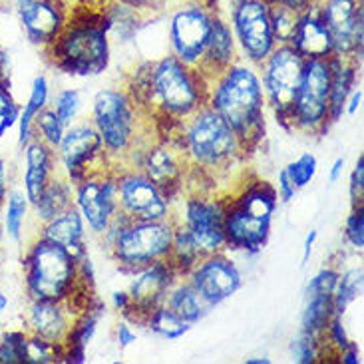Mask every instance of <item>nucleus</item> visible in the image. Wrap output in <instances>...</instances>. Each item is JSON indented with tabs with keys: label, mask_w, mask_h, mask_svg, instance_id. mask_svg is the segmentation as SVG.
Listing matches in <instances>:
<instances>
[{
	"label": "nucleus",
	"mask_w": 364,
	"mask_h": 364,
	"mask_svg": "<svg viewBox=\"0 0 364 364\" xmlns=\"http://www.w3.org/2000/svg\"><path fill=\"white\" fill-rule=\"evenodd\" d=\"M66 132V126L62 124V119L56 116V112L50 108V104L46 108L40 112L36 119H34V138H38L40 141H44L48 148L56 151V148L62 141V136Z\"/></svg>",
	"instance_id": "nucleus-39"
},
{
	"label": "nucleus",
	"mask_w": 364,
	"mask_h": 364,
	"mask_svg": "<svg viewBox=\"0 0 364 364\" xmlns=\"http://www.w3.org/2000/svg\"><path fill=\"white\" fill-rule=\"evenodd\" d=\"M346 168V159L341 156V158H336L333 161V166H331V171H328V179H331V183H336L338 179L343 178V173H345Z\"/></svg>",
	"instance_id": "nucleus-56"
},
{
	"label": "nucleus",
	"mask_w": 364,
	"mask_h": 364,
	"mask_svg": "<svg viewBox=\"0 0 364 364\" xmlns=\"http://www.w3.org/2000/svg\"><path fill=\"white\" fill-rule=\"evenodd\" d=\"M305 58L291 44H277L259 66L267 108L289 132H293V106L303 76Z\"/></svg>",
	"instance_id": "nucleus-10"
},
{
	"label": "nucleus",
	"mask_w": 364,
	"mask_h": 364,
	"mask_svg": "<svg viewBox=\"0 0 364 364\" xmlns=\"http://www.w3.org/2000/svg\"><path fill=\"white\" fill-rule=\"evenodd\" d=\"M345 237L353 249L363 251L364 247V205L350 209V215L345 221Z\"/></svg>",
	"instance_id": "nucleus-46"
},
{
	"label": "nucleus",
	"mask_w": 364,
	"mask_h": 364,
	"mask_svg": "<svg viewBox=\"0 0 364 364\" xmlns=\"http://www.w3.org/2000/svg\"><path fill=\"white\" fill-rule=\"evenodd\" d=\"M141 325L148 328L149 333H154L164 341H178L181 336H186L191 331V325L186 323L183 318H179L166 303L164 305L156 306L151 313H149Z\"/></svg>",
	"instance_id": "nucleus-35"
},
{
	"label": "nucleus",
	"mask_w": 364,
	"mask_h": 364,
	"mask_svg": "<svg viewBox=\"0 0 364 364\" xmlns=\"http://www.w3.org/2000/svg\"><path fill=\"white\" fill-rule=\"evenodd\" d=\"M128 94L156 129L178 126L207 106L209 80L173 54L144 60L129 74Z\"/></svg>",
	"instance_id": "nucleus-1"
},
{
	"label": "nucleus",
	"mask_w": 364,
	"mask_h": 364,
	"mask_svg": "<svg viewBox=\"0 0 364 364\" xmlns=\"http://www.w3.org/2000/svg\"><path fill=\"white\" fill-rule=\"evenodd\" d=\"M166 305L191 326L197 325L199 321H203L211 313V309L205 305V301L199 296V293L186 277L178 279L176 285L169 289L168 296H166Z\"/></svg>",
	"instance_id": "nucleus-31"
},
{
	"label": "nucleus",
	"mask_w": 364,
	"mask_h": 364,
	"mask_svg": "<svg viewBox=\"0 0 364 364\" xmlns=\"http://www.w3.org/2000/svg\"><path fill=\"white\" fill-rule=\"evenodd\" d=\"M348 196H350V207L364 205V156L360 154L356 159L355 169L350 173L348 183Z\"/></svg>",
	"instance_id": "nucleus-47"
},
{
	"label": "nucleus",
	"mask_w": 364,
	"mask_h": 364,
	"mask_svg": "<svg viewBox=\"0 0 364 364\" xmlns=\"http://www.w3.org/2000/svg\"><path fill=\"white\" fill-rule=\"evenodd\" d=\"M176 223V221H173ZM201 253L197 249L196 241L187 233L186 229L176 223L173 229V239H171V249H169L168 261L178 271L179 277H187V273L197 265V261L201 259Z\"/></svg>",
	"instance_id": "nucleus-36"
},
{
	"label": "nucleus",
	"mask_w": 364,
	"mask_h": 364,
	"mask_svg": "<svg viewBox=\"0 0 364 364\" xmlns=\"http://www.w3.org/2000/svg\"><path fill=\"white\" fill-rule=\"evenodd\" d=\"M219 6L181 0L168 18L169 54L197 68L205 52L211 20Z\"/></svg>",
	"instance_id": "nucleus-14"
},
{
	"label": "nucleus",
	"mask_w": 364,
	"mask_h": 364,
	"mask_svg": "<svg viewBox=\"0 0 364 364\" xmlns=\"http://www.w3.org/2000/svg\"><path fill=\"white\" fill-rule=\"evenodd\" d=\"M193 2H203V4H209V6H219V0H193Z\"/></svg>",
	"instance_id": "nucleus-61"
},
{
	"label": "nucleus",
	"mask_w": 364,
	"mask_h": 364,
	"mask_svg": "<svg viewBox=\"0 0 364 364\" xmlns=\"http://www.w3.org/2000/svg\"><path fill=\"white\" fill-rule=\"evenodd\" d=\"M316 239H318V231L316 229H311L305 237V243H303V263L301 267L305 269L309 265V261H311V255H313V251H315V243Z\"/></svg>",
	"instance_id": "nucleus-52"
},
{
	"label": "nucleus",
	"mask_w": 364,
	"mask_h": 364,
	"mask_svg": "<svg viewBox=\"0 0 364 364\" xmlns=\"http://www.w3.org/2000/svg\"><path fill=\"white\" fill-rule=\"evenodd\" d=\"M269 2L283 4V6H289V9L296 10V12H305L306 9H311L313 4H316V0H269Z\"/></svg>",
	"instance_id": "nucleus-55"
},
{
	"label": "nucleus",
	"mask_w": 364,
	"mask_h": 364,
	"mask_svg": "<svg viewBox=\"0 0 364 364\" xmlns=\"http://www.w3.org/2000/svg\"><path fill=\"white\" fill-rule=\"evenodd\" d=\"M24 156V176H22V189L28 197L30 205L36 201L42 193V189L46 187L50 178L58 171L56 164V154L54 149L48 148L44 141L38 138H32L22 148Z\"/></svg>",
	"instance_id": "nucleus-24"
},
{
	"label": "nucleus",
	"mask_w": 364,
	"mask_h": 364,
	"mask_svg": "<svg viewBox=\"0 0 364 364\" xmlns=\"http://www.w3.org/2000/svg\"><path fill=\"white\" fill-rule=\"evenodd\" d=\"M104 313H106V305L98 296H94L88 305L76 313L68 338L64 343V356H62L64 363H86V348L94 341Z\"/></svg>",
	"instance_id": "nucleus-26"
},
{
	"label": "nucleus",
	"mask_w": 364,
	"mask_h": 364,
	"mask_svg": "<svg viewBox=\"0 0 364 364\" xmlns=\"http://www.w3.org/2000/svg\"><path fill=\"white\" fill-rule=\"evenodd\" d=\"M341 271L335 267H325L316 273L309 285H306V295H335L336 283H338Z\"/></svg>",
	"instance_id": "nucleus-45"
},
{
	"label": "nucleus",
	"mask_w": 364,
	"mask_h": 364,
	"mask_svg": "<svg viewBox=\"0 0 364 364\" xmlns=\"http://www.w3.org/2000/svg\"><path fill=\"white\" fill-rule=\"evenodd\" d=\"M325 353L323 348V341L316 336L309 335V333H299V335L291 341V356L293 360L299 364H311L316 363Z\"/></svg>",
	"instance_id": "nucleus-42"
},
{
	"label": "nucleus",
	"mask_w": 364,
	"mask_h": 364,
	"mask_svg": "<svg viewBox=\"0 0 364 364\" xmlns=\"http://www.w3.org/2000/svg\"><path fill=\"white\" fill-rule=\"evenodd\" d=\"M158 132L173 136L186 156L189 169L201 171L213 181L229 178L233 169L239 168L247 158L235 132L209 106L199 108L178 126Z\"/></svg>",
	"instance_id": "nucleus-4"
},
{
	"label": "nucleus",
	"mask_w": 364,
	"mask_h": 364,
	"mask_svg": "<svg viewBox=\"0 0 364 364\" xmlns=\"http://www.w3.org/2000/svg\"><path fill=\"white\" fill-rule=\"evenodd\" d=\"M128 9L136 10L144 18H154L156 14L168 9V0H114Z\"/></svg>",
	"instance_id": "nucleus-48"
},
{
	"label": "nucleus",
	"mask_w": 364,
	"mask_h": 364,
	"mask_svg": "<svg viewBox=\"0 0 364 364\" xmlns=\"http://www.w3.org/2000/svg\"><path fill=\"white\" fill-rule=\"evenodd\" d=\"M6 196H9V168H6V159L0 154V207L4 205Z\"/></svg>",
	"instance_id": "nucleus-53"
},
{
	"label": "nucleus",
	"mask_w": 364,
	"mask_h": 364,
	"mask_svg": "<svg viewBox=\"0 0 364 364\" xmlns=\"http://www.w3.org/2000/svg\"><path fill=\"white\" fill-rule=\"evenodd\" d=\"M237 60L241 58H239L233 30L229 26V20H227L225 14L217 9L213 20H211L205 52H203V58L199 62L197 70L211 82L221 72H225L231 64H235Z\"/></svg>",
	"instance_id": "nucleus-23"
},
{
	"label": "nucleus",
	"mask_w": 364,
	"mask_h": 364,
	"mask_svg": "<svg viewBox=\"0 0 364 364\" xmlns=\"http://www.w3.org/2000/svg\"><path fill=\"white\" fill-rule=\"evenodd\" d=\"M112 306H114V311H118V313L124 315L129 306L128 291H114L112 293Z\"/></svg>",
	"instance_id": "nucleus-54"
},
{
	"label": "nucleus",
	"mask_w": 364,
	"mask_h": 364,
	"mask_svg": "<svg viewBox=\"0 0 364 364\" xmlns=\"http://www.w3.org/2000/svg\"><path fill=\"white\" fill-rule=\"evenodd\" d=\"M54 154L58 171L72 186H76L94 171L112 166L102 138L90 122L70 124Z\"/></svg>",
	"instance_id": "nucleus-15"
},
{
	"label": "nucleus",
	"mask_w": 364,
	"mask_h": 364,
	"mask_svg": "<svg viewBox=\"0 0 364 364\" xmlns=\"http://www.w3.org/2000/svg\"><path fill=\"white\" fill-rule=\"evenodd\" d=\"M316 169H318V159L315 154L311 151H303L296 159H293L289 166L285 168L287 176L293 181V186L296 189H303L306 187L316 176Z\"/></svg>",
	"instance_id": "nucleus-41"
},
{
	"label": "nucleus",
	"mask_w": 364,
	"mask_h": 364,
	"mask_svg": "<svg viewBox=\"0 0 364 364\" xmlns=\"http://www.w3.org/2000/svg\"><path fill=\"white\" fill-rule=\"evenodd\" d=\"M28 333L24 328L9 331L0 338V364H26Z\"/></svg>",
	"instance_id": "nucleus-40"
},
{
	"label": "nucleus",
	"mask_w": 364,
	"mask_h": 364,
	"mask_svg": "<svg viewBox=\"0 0 364 364\" xmlns=\"http://www.w3.org/2000/svg\"><path fill=\"white\" fill-rule=\"evenodd\" d=\"M76 311L68 301H30L24 315V331L46 343L64 346Z\"/></svg>",
	"instance_id": "nucleus-22"
},
{
	"label": "nucleus",
	"mask_w": 364,
	"mask_h": 364,
	"mask_svg": "<svg viewBox=\"0 0 364 364\" xmlns=\"http://www.w3.org/2000/svg\"><path fill=\"white\" fill-rule=\"evenodd\" d=\"M178 201L181 213L171 219L191 235L199 253L205 257L227 251L225 196L217 189H186Z\"/></svg>",
	"instance_id": "nucleus-9"
},
{
	"label": "nucleus",
	"mask_w": 364,
	"mask_h": 364,
	"mask_svg": "<svg viewBox=\"0 0 364 364\" xmlns=\"http://www.w3.org/2000/svg\"><path fill=\"white\" fill-rule=\"evenodd\" d=\"M328 100H331V60H305L303 76L293 106V132H305L311 136L325 134L331 126Z\"/></svg>",
	"instance_id": "nucleus-13"
},
{
	"label": "nucleus",
	"mask_w": 364,
	"mask_h": 364,
	"mask_svg": "<svg viewBox=\"0 0 364 364\" xmlns=\"http://www.w3.org/2000/svg\"><path fill=\"white\" fill-rule=\"evenodd\" d=\"M158 132V129H156ZM126 166L141 169L176 203L186 191L189 166L173 136L158 132L156 138H141Z\"/></svg>",
	"instance_id": "nucleus-11"
},
{
	"label": "nucleus",
	"mask_w": 364,
	"mask_h": 364,
	"mask_svg": "<svg viewBox=\"0 0 364 364\" xmlns=\"http://www.w3.org/2000/svg\"><path fill=\"white\" fill-rule=\"evenodd\" d=\"M18 116L20 106L12 96L10 86H0V139L4 138L10 129L16 128Z\"/></svg>",
	"instance_id": "nucleus-44"
},
{
	"label": "nucleus",
	"mask_w": 364,
	"mask_h": 364,
	"mask_svg": "<svg viewBox=\"0 0 364 364\" xmlns=\"http://www.w3.org/2000/svg\"><path fill=\"white\" fill-rule=\"evenodd\" d=\"M74 207L86 223V229L96 237L108 231L109 223L119 213V193L116 168L98 169L74 186Z\"/></svg>",
	"instance_id": "nucleus-16"
},
{
	"label": "nucleus",
	"mask_w": 364,
	"mask_h": 364,
	"mask_svg": "<svg viewBox=\"0 0 364 364\" xmlns=\"http://www.w3.org/2000/svg\"><path fill=\"white\" fill-rule=\"evenodd\" d=\"M72 4L68 0H16L14 12L20 28L32 46L46 50L58 38L68 22Z\"/></svg>",
	"instance_id": "nucleus-21"
},
{
	"label": "nucleus",
	"mask_w": 364,
	"mask_h": 364,
	"mask_svg": "<svg viewBox=\"0 0 364 364\" xmlns=\"http://www.w3.org/2000/svg\"><path fill=\"white\" fill-rule=\"evenodd\" d=\"M275 191H277V199L281 201V203H291L293 199H295L296 196V189L295 186H293V181L289 179V176H287L285 168L281 169L279 173H277V183H275Z\"/></svg>",
	"instance_id": "nucleus-49"
},
{
	"label": "nucleus",
	"mask_w": 364,
	"mask_h": 364,
	"mask_svg": "<svg viewBox=\"0 0 364 364\" xmlns=\"http://www.w3.org/2000/svg\"><path fill=\"white\" fill-rule=\"evenodd\" d=\"M291 46L305 60H326L335 54L331 32L321 18L316 4L306 9L305 12H301L299 26H296L295 38L291 42Z\"/></svg>",
	"instance_id": "nucleus-25"
},
{
	"label": "nucleus",
	"mask_w": 364,
	"mask_h": 364,
	"mask_svg": "<svg viewBox=\"0 0 364 364\" xmlns=\"http://www.w3.org/2000/svg\"><path fill=\"white\" fill-rule=\"evenodd\" d=\"M227 20L235 36L239 58L259 68L277 46L269 0H229Z\"/></svg>",
	"instance_id": "nucleus-12"
},
{
	"label": "nucleus",
	"mask_w": 364,
	"mask_h": 364,
	"mask_svg": "<svg viewBox=\"0 0 364 364\" xmlns=\"http://www.w3.org/2000/svg\"><path fill=\"white\" fill-rule=\"evenodd\" d=\"M50 108L56 112V116L62 119V124L68 128L70 124H74L78 118L80 108H82V96L76 88L60 90L54 96V104Z\"/></svg>",
	"instance_id": "nucleus-43"
},
{
	"label": "nucleus",
	"mask_w": 364,
	"mask_h": 364,
	"mask_svg": "<svg viewBox=\"0 0 364 364\" xmlns=\"http://www.w3.org/2000/svg\"><path fill=\"white\" fill-rule=\"evenodd\" d=\"M186 279L211 311L231 299L243 287V273L235 261L227 255V251L201 257Z\"/></svg>",
	"instance_id": "nucleus-19"
},
{
	"label": "nucleus",
	"mask_w": 364,
	"mask_h": 364,
	"mask_svg": "<svg viewBox=\"0 0 364 364\" xmlns=\"http://www.w3.org/2000/svg\"><path fill=\"white\" fill-rule=\"evenodd\" d=\"M338 358H341V363L343 364H358L360 363V355H358V346H356V343H353V345L348 346V348H345V350L338 355Z\"/></svg>",
	"instance_id": "nucleus-57"
},
{
	"label": "nucleus",
	"mask_w": 364,
	"mask_h": 364,
	"mask_svg": "<svg viewBox=\"0 0 364 364\" xmlns=\"http://www.w3.org/2000/svg\"><path fill=\"white\" fill-rule=\"evenodd\" d=\"M116 341H118L119 348H128V346H132L138 341V333L132 328V323L126 321V318L116 328Z\"/></svg>",
	"instance_id": "nucleus-50"
},
{
	"label": "nucleus",
	"mask_w": 364,
	"mask_h": 364,
	"mask_svg": "<svg viewBox=\"0 0 364 364\" xmlns=\"http://www.w3.org/2000/svg\"><path fill=\"white\" fill-rule=\"evenodd\" d=\"M9 305H10L9 296L4 295V293H0V313H4V311L9 309Z\"/></svg>",
	"instance_id": "nucleus-59"
},
{
	"label": "nucleus",
	"mask_w": 364,
	"mask_h": 364,
	"mask_svg": "<svg viewBox=\"0 0 364 364\" xmlns=\"http://www.w3.org/2000/svg\"><path fill=\"white\" fill-rule=\"evenodd\" d=\"M360 104H363V88L360 86H356L350 94H348V98H346L345 104V114L346 116H355L358 108H360Z\"/></svg>",
	"instance_id": "nucleus-51"
},
{
	"label": "nucleus",
	"mask_w": 364,
	"mask_h": 364,
	"mask_svg": "<svg viewBox=\"0 0 364 364\" xmlns=\"http://www.w3.org/2000/svg\"><path fill=\"white\" fill-rule=\"evenodd\" d=\"M72 207H74V186L60 171H56L30 209L34 213V219L40 225H44L62 213H66Z\"/></svg>",
	"instance_id": "nucleus-29"
},
{
	"label": "nucleus",
	"mask_w": 364,
	"mask_h": 364,
	"mask_svg": "<svg viewBox=\"0 0 364 364\" xmlns=\"http://www.w3.org/2000/svg\"><path fill=\"white\" fill-rule=\"evenodd\" d=\"M207 106L235 132L245 154H253L265 138L267 102L259 68L237 60L209 82Z\"/></svg>",
	"instance_id": "nucleus-2"
},
{
	"label": "nucleus",
	"mask_w": 364,
	"mask_h": 364,
	"mask_svg": "<svg viewBox=\"0 0 364 364\" xmlns=\"http://www.w3.org/2000/svg\"><path fill=\"white\" fill-rule=\"evenodd\" d=\"M363 283H364V273L360 267H353V269H346L338 277V283H336L335 295H333V305H335V313L338 316H345L348 306L355 303L358 296L363 295Z\"/></svg>",
	"instance_id": "nucleus-37"
},
{
	"label": "nucleus",
	"mask_w": 364,
	"mask_h": 364,
	"mask_svg": "<svg viewBox=\"0 0 364 364\" xmlns=\"http://www.w3.org/2000/svg\"><path fill=\"white\" fill-rule=\"evenodd\" d=\"M48 62L72 78H94L112 62V38L104 9L74 4L58 38L44 50Z\"/></svg>",
	"instance_id": "nucleus-3"
},
{
	"label": "nucleus",
	"mask_w": 364,
	"mask_h": 364,
	"mask_svg": "<svg viewBox=\"0 0 364 364\" xmlns=\"http://www.w3.org/2000/svg\"><path fill=\"white\" fill-rule=\"evenodd\" d=\"M269 12H271V26H273L275 44H291L295 38L301 12L283 6V4H275V2H269Z\"/></svg>",
	"instance_id": "nucleus-38"
},
{
	"label": "nucleus",
	"mask_w": 364,
	"mask_h": 364,
	"mask_svg": "<svg viewBox=\"0 0 364 364\" xmlns=\"http://www.w3.org/2000/svg\"><path fill=\"white\" fill-rule=\"evenodd\" d=\"M331 100H328V122L336 124L345 116L348 94L356 88L360 62L355 58L331 56Z\"/></svg>",
	"instance_id": "nucleus-28"
},
{
	"label": "nucleus",
	"mask_w": 364,
	"mask_h": 364,
	"mask_svg": "<svg viewBox=\"0 0 364 364\" xmlns=\"http://www.w3.org/2000/svg\"><path fill=\"white\" fill-rule=\"evenodd\" d=\"M144 114L126 88H104L92 100V119L112 166H126L141 138Z\"/></svg>",
	"instance_id": "nucleus-7"
},
{
	"label": "nucleus",
	"mask_w": 364,
	"mask_h": 364,
	"mask_svg": "<svg viewBox=\"0 0 364 364\" xmlns=\"http://www.w3.org/2000/svg\"><path fill=\"white\" fill-rule=\"evenodd\" d=\"M112 0H76V4H86L92 9H106Z\"/></svg>",
	"instance_id": "nucleus-58"
},
{
	"label": "nucleus",
	"mask_w": 364,
	"mask_h": 364,
	"mask_svg": "<svg viewBox=\"0 0 364 364\" xmlns=\"http://www.w3.org/2000/svg\"><path fill=\"white\" fill-rule=\"evenodd\" d=\"M335 315L333 295H306V305L301 315V331L321 338Z\"/></svg>",
	"instance_id": "nucleus-33"
},
{
	"label": "nucleus",
	"mask_w": 364,
	"mask_h": 364,
	"mask_svg": "<svg viewBox=\"0 0 364 364\" xmlns=\"http://www.w3.org/2000/svg\"><path fill=\"white\" fill-rule=\"evenodd\" d=\"M118 179L119 213L129 219H169L173 203L151 179L134 166H114Z\"/></svg>",
	"instance_id": "nucleus-17"
},
{
	"label": "nucleus",
	"mask_w": 364,
	"mask_h": 364,
	"mask_svg": "<svg viewBox=\"0 0 364 364\" xmlns=\"http://www.w3.org/2000/svg\"><path fill=\"white\" fill-rule=\"evenodd\" d=\"M38 235L48 239L52 243H56L62 249H66L76 261L82 255L88 253V247H86V223H84V219H82L76 207H72L66 213H62V215L52 219L48 223L40 225Z\"/></svg>",
	"instance_id": "nucleus-27"
},
{
	"label": "nucleus",
	"mask_w": 364,
	"mask_h": 364,
	"mask_svg": "<svg viewBox=\"0 0 364 364\" xmlns=\"http://www.w3.org/2000/svg\"><path fill=\"white\" fill-rule=\"evenodd\" d=\"M22 271L30 301H70L80 289L76 259L40 235L26 247Z\"/></svg>",
	"instance_id": "nucleus-8"
},
{
	"label": "nucleus",
	"mask_w": 364,
	"mask_h": 364,
	"mask_svg": "<svg viewBox=\"0 0 364 364\" xmlns=\"http://www.w3.org/2000/svg\"><path fill=\"white\" fill-rule=\"evenodd\" d=\"M104 14H106V22H108L109 38L118 40V42H129L136 38L141 22L148 20L138 14L136 10L128 9L119 2H114V0L104 9Z\"/></svg>",
	"instance_id": "nucleus-34"
},
{
	"label": "nucleus",
	"mask_w": 364,
	"mask_h": 364,
	"mask_svg": "<svg viewBox=\"0 0 364 364\" xmlns=\"http://www.w3.org/2000/svg\"><path fill=\"white\" fill-rule=\"evenodd\" d=\"M247 364H271L269 358H247Z\"/></svg>",
	"instance_id": "nucleus-60"
},
{
	"label": "nucleus",
	"mask_w": 364,
	"mask_h": 364,
	"mask_svg": "<svg viewBox=\"0 0 364 364\" xmlns=\"http://www.w3.org/2000/svg\"><path fill=\"white\" fill-rule=\"evenodd\" d=\"M50 104V82L44 74L34 76L30 84L28 98L24 106H20V116L16 129H18V146L24 148L30 139L34 138V119L42 109Z\"/></svg>",
	"instance_id": "nucleus-30"
},
{
	"label": "nucleus",
	"mask_w": 364,
	"mask_h": 364,
	"mask_svg": "<svg viewBox=\"0 0 364 364\" xmlns=\"http://www.w3.org/2000/svg\"><path fill=\"white\" fill-rule=\"evenodd\" d=\"M318 14L331 32L335 54L363 62L364 9L363 0H316Z\"/></svg>",
	"instance_id": "nucleus-18"
},
{
	"label": "nucleus",
	"mask_w": 364,
	"mask_h": 364,
	"mask_svg": "<svg viewBox=\"0 0 364 364\" xmlns=\"http://www.w3.org/2000/svg\"><path fill=\"white\" fill-rule=\"evenodd\" d=\"M181 279L168 259H159L151 265L144 267L134 273V281L129 283L128 295L129 306L124 313V318L129 323L141 325L144 318L156 309L166 303L169 289Z\"/></svg>",
	"instance_id": "nucleus-20"
},
{
	"label": "nucleus",
	"mask_w": 364,
	"mask_h": 364,
	"mask_svg": "<svg viewBox=\"0 0 364 364\" xmlns=\"http://www.w3.org/2000/svg\"><path fill=\"white\" fill-rule=\"evenodd\" d=\"M2 207H4V233L12 243L20 245L24 241V229L30 213V201L24 189L18 187L9 189V196Z\"/></svg>",
	"instance_id": "nucleus-32"
},
{
	"label": "nucleus",
	"mask_w": 364,
	"mask_h": 364,
	"mask_svg": "<svg viewBox=\"0 0 364 364\" xmlns=\"http://www.w3.org/2000/svg\"><path fill=\"white\" fill-rule=\"evenodd\" d=\"M277 199L275 186L261 178H247L225 196L227 251L261 253L269 243Z\"/></svg>",
	"instance_id": "nucleus-5"
},
{
	"label": "nucleus",
	"mask_w": 364,
	"mask_h": 364,
	"mask_svg": "<svg viewBox=\"0 0 364 364\" xmlns=\"http://www.w3.org/2000/svg\"><path fill=\"white\" fill-rule=\"evenodd\" d=\"M173 229L176 223L171 217L146 221L118 213L109 223L108 231L102 235V241L108 247L109 257L119 271L134 275L159 259H168Z\"/></svg>",
	"instance_id": "nucleus-6"
}]
</instances>
